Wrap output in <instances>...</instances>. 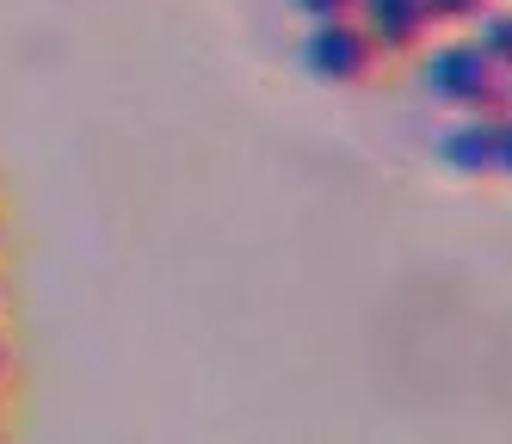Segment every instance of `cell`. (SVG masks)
Returning <instances> with one entry per match:
<instances>
[{"instance_id":"obj_1","label":"cell","mask_w":512,"mask_h":444,"mask_svg":"<svg viewBox=\"0 0 512 444\" xmlns=\"http://www.w3.org/2000/svg\"><path fill=\"white\" fill-rule=\"evenodd\" d=\"M420 68V93L445 111H494V105H506V68L475 44L469 31H432L426 37V50L414 56Z\"/></svg>"},{"instance_id":"obj_2","label":"cell","mask_w":512,"mask_h":444,"mask_svg":"<svg viewBox=\"0 0 512 444\" xmlns=\"http://www.w3.org/2000/svg\"><path fill=\"white\" fill-rule=\"evenodd\" d=\"M297 68L321 87H371L377 74L389 68V56L377 50V37L352 19H321V25H303L297 37Z\"/></svg>"},{"instance_id":"obj_3","label":"cell","mask_w":512,"mask_h":444,"mask_svg":"<svg viewBox=\"0 0 512 444\" xmlns=\"http://www.w3.org/2000/svg\"><path fill=\"white\" fill-rule=\"evenodd\" d=\"M432 161L451 179H500V105L494 111H451L432 136Z\"/></svg>"},{"instance_id":"obj_4","label":"cell","mask_w":512,"mask_h":444,"mask_svg":"<svg viewBox=\"0 0 512 444\" xmlns=\"http://www.w3.org/2000/svg\"><path fill=\"white\" fill-rule=\"evenodd\" d=\"M358 25L377 37V50L389 62H414L432 37V13L426 0H358Z\"/></svg>"},{"instance_id":"obj_5","label":"cell","mask_w":512,"mask_h":444,"mask_svg":"<svg viewBox=\"0 0 512 444\" xmlns=\"http://www.w3.org/2000/svg\"><path fill=\"white\" fill-rule=\"evenodd\" d=\"M469 37H475V44H482V50L512 74V0H494V7L469 25Z\"/></svg>"},{"instance_id":"obj_6","label":"cell","mask_w":512,"mask_h":444,"mask_svg":"<svg viewBox=\"0 0 512 444\" xmlns=\"http://www.w3.org/2000/svg\"><path fill=\"white\" fill-rule=\"evenodd\" d=\"M494 7V0H426V13H432V31H469L475 19H482Z\"/></svg>"},{"instance_id":"obj_7","label":"cell","mask_w":512,"mask_h":444,"mask_svg":"<svg viewBox=\"0 0 512 444\" xmlns=\"http://www.w3.org/2000/svg\"><path fill=\"white\" fill-rule=\"evenodd\" d=\"M284 13L297 25H321V19H352L358 0H284Z\"/></svg>"},{"instance_id":"obj_8","label":"cell","mask_w":512,"mask_h":444,"mask_svg":"<svg viewBox=\"0 0 512 444\" xmlns=\"http://www.w3.org/2000/svg\"><path fill=\"white\" fill-rule=\"evenodd\" d=\"M500 179L512 185V105H500Z\"/></svg>"},{"instance_id":"obj_9","label":"cell","mask_w":512,"mask_h":444,"mask_svg":"<svg viewBox=\"0 0 512 444\" xmlns=\"http://www.w3.org/2000/svg\"><path fill=\"white\" fill-rule=\"evenodd\" d=\"M13 377V340H7V327H0V383Z\"/></svg>"},{"instance_id":"obj_10","label":"cell","mask_w":512,"mask_h":444,"mask_svg":"<svg viewBox=\"0 0 512 444\" xmlns=\"http://www.w3.org/2000/svg\"><path fill=\"white\" fill-rule=\"evenodd\" d=\"M0 309H7V278H0Z\"/></svg>"},{"instance_id":"obj_11","label":"cell","mask_w":512,"mask_h":444,"mask_svg":"<svg viewBox=\"0 0 512 444\" xmlns=\"http://www.w3.org/2000/svg\"><path fill=\"white\" fill-rule=\"evenodd\" d=\"M506 105H512V74H506Z\"/></svg>"},{"instance_id":"obj_12","label":"cell","mask_w":512,"mask_h":444,"mask_svg":"<svg viewBox=\"0 0 512 444\" xmlns=\"http://www.w3.org/2000/svg\"><path fill=\"white\" fill-rule=\"evenodd\" d=\"M0 229H7V222H0Z\"/></svg>"}]
</instances>
